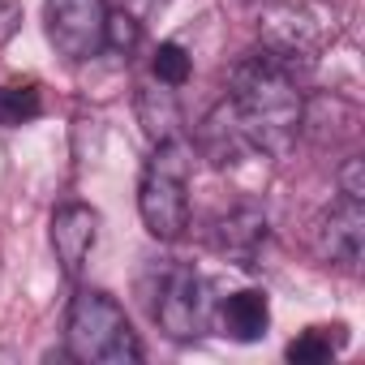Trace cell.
Segmentation results:
<instances>
[{"label": "cell", "instance_id": "obj_1", "mask_svg": "<svg viewBox=\"0 0 365 365\" xmlns=\"http://www.w3.org/2000/svg\"><path fill=\"white\" fill-rule=\"evenodd\" d=\"M228 103H232L250 146L262 155H284L301 133L305 95L297 86V73L262 48L250 52L245 61H237V69L228 78Z\"/></svg>", "mask_w": 365, "mask_h": 365}, {"label": "cell", "instance_id": "obj_2", "mask_svg": "<svg viewBox=\"0 0 365 365\" xmlns=\"http://www.w3.org/2000/svg\"><path fill=\"white\" fill-rule=\"evenodd\" d=\"M138 211L155 241H180L190 228V146L180 138L155 142L142 180H138Z\"/></svg>", "mask_w": 365, "mask_h": 365}, {"label": "cell", "instance_id": "obj_3", "mask_svg": "<svg viewBox=\"0 0 365 365\" xmlns=\"http://www.w3.org/2000/svg\"><path fill=\"white\" fill-rule=\"evenodd\" d=\"M65 348L73 361H86V365L142 361V344H138L125 309L116 305V297H108L99 288H82L73 297L69 318H65Z\"/></svg>", "mask_w": 365, "mask_h": 365}, {"label": "cell", "instance_id": "obj_4", "mask_svg": "<svg viewBox=\"0 0 365 365\" xmlns=\"http://www.w3.org/2000/svg\"><path fill=\"white\" fill-rule=\"evenodd\" d=\"M146 309L155 318V327L168 339H198L211 322V297H207V279L185 267V262H163L155 267V284L146 288Z\"/></svg>", "mask_w": 365, "mask_h": 365}, {"label": "cell", "instance_id": "obj_5", "mask_svg": "<svg viewBox=\"0 0 365 365\" xmlns=\"http://www.w3.org/2000/svg\"><path fill=\"white\" fill-rule=\"evenodd\" d=\"M108 5L103 0H43V31L48 43L65 61H91L103 52Z\"/></svg>", "mask_w": 365, "mask_h": 365}, {"label": "cell", "instance_id": "obj_6", "mask_svg": "<svg viewBox=\"0 0 365 365\" xmlns=\"http://www.w3.org/2000/svg\"><path fill=\"white\" fill-rule=\"evenodd\" d=\"M361 245H365V198L339 194L335 207L322 211L314 224V250L318 258L352 271L361 262Z\"/></svg>", "mask_w": 365, "mask_h": 365}, {"label": "cell", "instance_id": "obj_7", "mask_svg": "<svg viewBox=\"0 0 365 365\" xmlns=\"http://www.w3.org/2000/svg\"><path fill=\"white\" fill-rule=\"evenodd\" d=\"M267 237H271L267 211H262V207H254V202L232 207V211H228V215H220V220H215V228H211V245H215V254H220V258H228V262H237V267H245V271H254V267H258V254H262Z\"/></svg>", "mask_w": 365, "mask_h": 365}, {"label": "cell", "instance_id": "obj_8", "mask_svg": "<svg viewBox=\"0 0 365 365\" xmlns=\"http://www.w3.org/2000/svg\"><path fill=\"white\" fill-rule=\"evenodd\" d=\"M95 237H99V215L86 202L56 207V215H52V250H56V262H61V271L69 279L82 271L86 254L95 250Z\"/></svg>", "mask_w": 365, "mask_h": 365}, {"label": "cell", "instance_id": "obj_9", "mask_svg": "<svg viewBox=\"0 0 365 365\" xmlns=\"http://www.w3.org/2000/svg\"><path fill=\"white\" fill-rule=\"evenodd\" d=\"M198 146H202V155H207L211 163H220V168L241 163L245 155H254V146H250V138H245V129H241V120H237V112H232L228 99L215 103V108L207 112V120L198 125Z\"/></svg>", "mask_w": 365, "mask_h": 365}, {"label": "cell", "instance_id": "obj_10", "mask_svg": "<svg viewBox=\"0 0 365 365\" xmlns=\"http://www.w3.org/2000/svg\"><path fill=\"white\" fill-rule=\"evenodd\" d=\"M356 125H361V112L344 95H318V99H305L301 103V133H309L318 146L352 138Z\"/></svg>", "mask_w": 365, "mask_h": 365}, {"label": "cell", "instance_id": "obj_11", "mask_svg": "<svg viewBox=\"0 0 365 365\" xmlns=\"http://www.w3.org/2000/svg\"><path fill=\"white\" fill-rule=\"evenodd\" d=\"M215 318H220V331H224L228 339L254 344V339H262L267 327H271V301H267V292H258V288H241V292H232V297L215 309Z\"/></svg>", "mask_w": 365, "mask_h": 365}, {"label": "cell", "instance_id": "obj_12", "mask_svg": "<svg viewBox=\"0 0 365 365\" xmlns=\"http://www.w3.org/2000/svg\"><path fill=\"white\" fill-rule=\"evenodd\" d=\"M138 120L146 129L150 142H168V138H180V108L172 99V86L159 91V86H138Z\"/></svg>", "mask_w": 365, "mask_h": 365}, {"label": "cell", "instance_id": "obj_13", "mask_svg": "<svg viewBox=\"0 0 365 365\" xmlns=\"http://www.w3.org/2000/svg\"><path fill=\"white\" fill-rule=\"evenodd\" d=\"M348 344V331L335 322V327H305L288 348H284V356L292 361V365H322V361H331L339 348Z\"/></svg>", "mask_w": 365, "mask_h": 365}, {"label": "cell", "instance_id": "obj_14", "mask_svg": "<svg viewBox=\"0 0 365 365\" xmlns=\"http://www.w3.org/2000/svg\"><path fill=\"white\" fill-rule=\"evenodd\" d=\"M39 112H43V95H39V86H35V82L0 86V125H5V129L31 125Z\"/></svg>", "mask_w": 365, "mask_h": 365}, {"label": "cell", "instance_id": "obj_15", "mask_svg": "<svg viewBox=\"0 0 365 365\" xmlns=\"http://www.w3.org/2000/svg\"><path fill=\"white\" fill-rule=\"evenodd\" d=\"M150 73H155V82L159 86H185L190 82V73H194V56L180 48V43H159L155 52H150Z\"/></svg>", "mask_w": 365, "mask_h": 365}, {"label": "cell", "instance_id": "obj_16", "mask_svg": "<svg viewBox=\"0 0 365 365\" xmlns=\"http://www.w3.org/2000/svg\"><path fill=\"white\" fill-rule=\"evenodd\" d=\"M138 43H142V22L138 18H129L125 9L120 14H108V26H103V48H112L116 56H133L138 52Z\"/></svg>", "mask_w": 365, "mask_h": 365}, {"label": "cell", "instance_id": "obj_17", "mask_svg": "<svg viewBox=\"0 0 365 365\" xmlns=\"http://www.w3.org/2000/svg\"><path fill=\"white\" fill-rule=\"evenodd\" d=\"M339 194H352V198H365V159H344L339 168Z\"/></svg>", "mask_w": 365, "mask_h": 365}, {"label": "cell", "instance_id": "obj_18", "mask_svg": "<svg viewBox=\"0 0 365 365\" xmlns=\"http://www.w3.org/2000/svg\"><path fill=\"white\" fill-rule=\"evenodd\" d=\"M22 31V5L18 0H0V48Z\"/></svg>", "mask_w": 365, "mask_h": 365}]
</instances>
